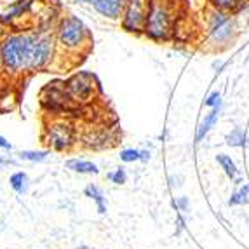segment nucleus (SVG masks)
<instances>
[{
    "mask_svg": "<svg viewBox=\"0 0 249 249\" xmlns=\"http://www.w3.org/2000/svg\"><path fill=\"white\" fill-rule=\"evenodd\" d=\"M35 38H37V30H32V32L7 34V37L0 42L2 79L18 80L28 73Z\"/></svg>",
    "mask_w": 249,
    "mask_h": 249,
    "instance_id": "1",
    "label": "nucleus"
},
{
    "mask_svg": "<svg viewBox=\"0 0 249 249\" xmlns=\"http://www.w3.org/2000/svg\"><path fill=\"white\" fill-rule=\"evenodd\" d=\"M54 37L58 44L59 51H65L67 54H75V56H86L91 49L92 35L89 32L88 25L75 14L63 16L56 25Z\"/></svg>",
    "mask_w": 249,
    "mask_h": 249,
    "instance_id": "2",
    "label": "nucleus"
},
{
    "mask_svg": "<svg viewBox=\"0 0 249 249\" xmlns=\"http://www.w3.org/2000/svg\"><path fill=\"white\" fill-rule=\"evenodd\" d=\"M175 26L176 16L171 0H150L146 11L145 37L154 42H166L175 34Z\"/></svg>",
    "mask_w": 249,
    "mask_h": 249,
    "instance_id": "3",
    "label": "nucleus"
},
{
    "mask_svg": "<svg viewBox=\"0 0 249 249\" xmlns=\"http://www.w3.org/2000/svg\"><path fill=\"white\" fill-rule=\"evenodd\" d=\"M79 142L77 136V127L71 121L65 117H54L44 124V133H42V143L46 145L51 152H70Z\"/></svg>",
    "mask_w": 249,
    "mask_h": 249,
    "instance_id": "4",
    "label": "nucleus"
},
{
    "mask_svg": "<svg viewBox=\"0 0 249 249\" xmlns=\"http://www.w3.org/2000/svg\"><path fill=\"white\" fill-rule=\"evenodd\" d=\"M237 34L235 18L230 13H223L218 9H213V13L208 18V38L218 49H223L233 40Z\"/></svg>",
    "mask_w": 249,
    "mask_h": 249,
    "instance_id": "5",
    "label": "nucleus"
},
{
    "mask_svg": "<svg viewBox=\"0 0 249 249\" xmlns=\"http://www.w3.org/2000/svg\"><path fill=\"white\" fill-rule=\"evenodd\" d=\"M56 53H58V44H56V37H54L53 32L38 30L34 49H32L28 73H37V71L47 70L53 65L54 58H56Z\"/></svg>",
    "mask_w": 249,
    "mask_h": 249,
    "instance_id": "6",
    "label": "nucleus"
},
{
    "mask_svg": "<svg viewBox=\"0 0 249 249\" xmlns=\"http://www.w3.org/2000/svg\"><path fill=\"white\" fill-rule=\"evenodd\" d=\"M65 88L75 105H88L94 101L96 94L100 92V84L91 71H75L65 80Z\"/></svg>",
    "mask_w": 249,
    "mask_h": 249,
    "instance_id": "7",
    "label": "nucleus"
},
{
    "mask_svg": "<svg viewBox=\"0 0 249 249\" xmlns=\"http://www.w3.org/2000/svg\"><path fill=\"white\" fill-rule=\"evenodd\" d=\"M75 105L71 101L70 94H68L65 82H49L46 84V88L40 91V107L44 108V112L51 115H59V113L68 112Z\"/></svg>",
    "mask_w": 249,
    "mask_h": 249,
    "instance_id": "8",
    "label": "nucleus"
},
{
    "mask_svg": "<svg viewBox=\"0 0 249 249\" xmlns=\"http://www.w3.org/2000/svg\"><path fill=\"white\" fill-rule=\"evenodd\" d=\"M146 11H148L146 0H129L121 18L122 30L133 35H145Z\"/></svg>",
    "mask_w": 249,
    "mask_h": 249,
    "instance_id": "9",
    "label": "nucleus"
},
{
    "mask_svg": "<svg viewBox=\"0 0 249 249\" xmlns=\"http://www.w3.org/2000/svg\"><path fill=\"white\" fill-rule=\"evenodd\" d=\"M117 133L112 127H96L86 131L82 136V146L88 150H94V152H100V150H110L117 145Z\"/></svg>",
    "mask_w": 249,
    "mask_h": 249,
    "instance_id": "10",
    "label": "nucleus"
},
{
    "mask_svg": "<svg viewBox=\"0 0 249 249\" xmlns=\"http://www.w3.org/2000/svg\"><path fill=\"white\" fill-rule=\"evenodd\" d=\"M35 0H0V23L13 26L18 19L32 11Z\"/></svg>",
    "mask_w": 249,
    "mask_h": 249,
    "instance_id": "11",
    "label": "nucleus"
},
{
    "mask_svg": "<svg viewBox=\"0 0 249 249\" xmlns=\"http://www.w3.org/2000/svg\"><path fill=\"white\" fill-rule=\"evenodd\" d=\"M127 2L129 0H94L92 7L105 19L117 21L121 19L122 14H124V9L127 5Z\"/></svg>",
    "mask_w": 249,
    "mask_h": 249,
    "instance_id": "12",
    "label": "nucleus"
},
{
    "mask_svg": "<svg viewBox=\"0 0 249 249\" xmlns=\"http://www.w3.org/2000/svg\"><path fill=\"white\" fill-rule=\"evenodd\" d=\"M18 92L13 84H9L7 79L0 80V115H7L18 108Z\"/></svg>",
    "mask_w": 249,
    "mask_h": 249,
    "instance_id": "13",
    "label": "nucleus"
},
{
    "mask_svg": "<svg viewBox=\"0 0 249 249\" xmlns=\"http://www.w3.org/2000/svg\"><path fill=\"white\" fill-rule=\"evenodd\" d=\"M221 108H223V105H218V107H214V108H209V113L204 117V121H200V124L197 125V129H196V143L197 145L206 140V136L209 134V131L216 125V122H218V119H220Z\"/></svg>",
    "mask_w": 249,
    "mask_h": 249,
    "instance_id": "14",
    "label": "nucleus"
},
{
    "mask_svg": "<svg viewBox=\"0 0 249 249\" xmlns=\"http://www.w3.org/2000/svg\"><path fill=\"white\" fill-rule=\"evenodd\" d=\"M216 162H218V166L223 169V173L227 175V178L233 183V185H241L242 181V176H241V169L237 167L235 160H233L230 155L227 154H218L216 155Z\"/></svg>",
    "mask_w": 249,
    "mask_h": 249,
    "instance_id": "15",
    "label": "nucleus"
},
{
    "mask_svg": "<svg viewBox=\"0 0 249 249\" xmlns=\"http://www.w3.org/2000/svg\"><path fill=\"white\" fill-rule=\"evenodd\" d=\"M67 169H70L71 173H77V175H100V167L96 166L94 162L86 160V159H68L67 160Z\"/></svg>",
    "mask_w": 249,
    "mask_h": 249,
    "instance_id": "16",
    "label": "nucleus"
},
{
    "mask_svg": "<svg viewBox=\"0 0 249 249\" xmlns=\"http://www.w3.org/2000/svg\"><path fill=\"white\" fill-rule=\"evenodd\" d=\"M84 196L88 197V199L94 200L96 209H98V213H100L101 216L107 214V197H105L103 190H101L98 185H94V183H89L88 187L84 188Z\"/></svg>",
    "mask_w": 249,
    "mask_h": 249,
    "instance_id": "17",
    "label": "nucleus"
},
{
    "mask_svg": "<svg viewBox=\"0 0 249 249\" xmlns=\"http://www.w3.org/2000/svg\"><path fill=\"white\" fill-rule=\"evenodd\" d=\"M9 185H11V188L16 192L18 196H25L30 187V178L25 171H16L9 178Z\"/></svg>",
    "mask_w": 249,
    "mask_h": 249,
    "instance_id": "18",
    "label": "nucleus"
},
{
    "mask_svg": "<svg viewBox=\"0 0 249 249\" xmlns=\"http://www.w3.org/2000/svg\"><path fill=\"white\" fill-rule=\"evenodd\" d=\"M18 157H19V160L40 164V162H46L51 157V150H21Z\"/></svg>",
    "mask_w": 249,
    "mask_h": 249,
    "instance_id": "19",
    "label": "nucleus"
},
{
    "mask_svg": "<svg viewBox=\"0 0 249 249\" xmlns=\"http://www.w3.org/2000/svg\"><path fill=\"white\" fill-rule=\"evenodd\" d=\"M225 142L227 145L232 146V148H242V146L248 145V134L242 127H233L227 136H225Z\"/></svg>",
    "mask_w": 249,
    "mask_h": 249,
    "instance_id": "20",
    "label": "nucleus"
},
{
    "mask_svg": "<svg viewBox=\"0 0 249 249\" xmlns=\"http://www.w3.org/2000/svg\"><path fill=\"white\" fill-rule=\"evenodd\" d=\"M246 204H249V183H241L232 192L229 206H246Z\"/></svg>",
    "mask_w": 249,
    "mask_h": 249,
    "instance_id": "21",
    "label": "nucleus"
},
{
    "mask_svg": "<svg viewBox=\"0 0 249 249\" xmlns=\"http://www.w3.org/2000/svg\"><path fill=\"white\" fill-rule=\"evenodd\" d=\"M213 5V9L223 11V13L235 14L241 11V7L244 5V0H209Z\"/></svg>",
    "mask_w": 249,
    "mask_h": 249,
    "instance_id": "22",
    "label": "nucleus"
},
{
    "mask_svg": "<svg viewBox=\"0 0 249 249\" xmlns=\"http://www.w3.org/2000/svg\"><path fill=\"white\" fill-rule=\"evenodd\" d=\"M121 160L124 164H133V162H142V148H124L121 150Z\"/></svg>",
    "mask_w": 249,
    "mask_h": 249,
    "instance_id": "23",
    "label": "nucleus"
},
{
    "mask_svg": "<svg viewBox=\"0 0 249 249\" xmlns=\"http://www.w3.org/2000/svg\"><path fill=\"white\" fill-rule=\"evenodd\" d=\"M108 179L113 183V185H124L125 181H127V173H125L124 167H117V169H113L112 173H108Z\"/></svg>",
    "mask_w": 249,
    "mask_h": 249,
    "instance_id": "24",
    "label": "nucleus"
},
{
    "mask_svg": "<svg viewBox=\"0 0 249 249\" xmlns=\"http://www.w3.org/2000/svg\"><path fill=\"white\" fill-rule=\"evenodd\" d=\"M204 105L208 108H214L218 107V105H223V100H221V92L220 91H213L211 94L204 100Z\"/></svg>",
    "mask_w": 249,
    "mask_h": 249,
    "instance_id": "25",
    "label": "nucleus"
},
{
    "mask_svg": "<svg viewBox=\"0 0 249 249\" xmlns=\"http://www.w3.org/2000/svg\"><path fill=\"white\" fill-rule=\"evenodd\" d=\"M173 206L176 208V211H179V213H187L188 209H190V200H188V197H185V196L176 197V199L173 200Z\"/></svg>",
    "mask_w": 249,
    "mask_h": 249,
    "instance_id": "26",
    "label": "nucleus"
},
{
    "mask_svg": "<svg viewBox=\"0 0 249 249\" xmlns=\"http://www.w3.org/2000/svg\"><path fill=\"white\" fill-rule=\"evenodd\" d=\"M185 229H187V220H185L183 213H178V216H176V232L175 233L176 235H179Z\"/></svg>",
    "mask_w": 249,
    "mask_h": 249,
    "instance_id": "27",
    "label": "nucleus"
},
{
    "mask_svg": "<svg viewBox=\"0 0 249 249\" xmlns=\"http://www.w3.org/2000/svg\"><path fill=\"white\" fill-rule=\"evenodd\" d=\"M183 176H169V188L171 190H176V188L181 187Z\"/></svg>",
    "mask_w": 249,
    "mask_h": 249,
    "instance_id": "28",
    "label": "nucleus"
},
{
    "mask_svg": "<svg viewBox=\"0 0 249 249\" xmlns=\"http://www.w3.org/2000/svg\"><path fill=\"white\" fill-rule=\"evenodd\" d=\"M0 150H4V152H13V143L9 142L7 138H4L0 134Z\"/></svg>",
    "mask_w": 249,
    "mask_h": 249,
    "instance_id": "29",
    "label": "nucleus"
},
{
    "mask_svg": "<svg viewBox=\"0 0 249 249\" xmlns=\"http://www.w3.org/2000/svg\"><path fill=\"white\" fill-rule=\"evenodd\" d=\"M7 34H9V32L5 30V25H4V23H0V42L7 37Z\"/></svg>",
    "mask_w": 249,
    "mask_h": 249,
    "instance_id": "30",
    "label": "nucleus"
},
{
    "mask_svg": "<svg viewBox=\"0 0 249 249\" xmlns=\"http://www.w3.org/2000/svg\"><path fill=\"white\" fill-rule=\"evenodd\" d=\"M150 157H152V154H150V150H143L142 148V162H148Z\"/></svg>",
    "mask_w": 249,
    "mask_h": 249,
    "instance_id": "31",
    "label": "nucleus"
},
{
    "mask_svg": "<svg viewBox=\"0 0 249 249\" xmlns=\"http://www.w3.org/2000/svg\"><path fill=\"white\" fill-rule=\"evenodd\" d=\"M5 164H16V162L11 160V159H4V157H0V167L5 166Z\"/></svg>",
    "mask_w": 249,
    "mask_h": 249,
    "instance_id": "32",
    "label": "nucleus"
},
{
    "mask_svg": "<svg viewBox=\"0 0 249 249\" xmlns=\"http://www.w3.org/2000/svg\"><path fill=\"white\" fill-rule=\"evenodd\" d=\"M0 80H2V63H0Z\"/></svg>",
    "mask_w": 249,
    "mask_h": 249,
    "instance_id": "33",
    "label": "nucleus"
}]
</instances>
